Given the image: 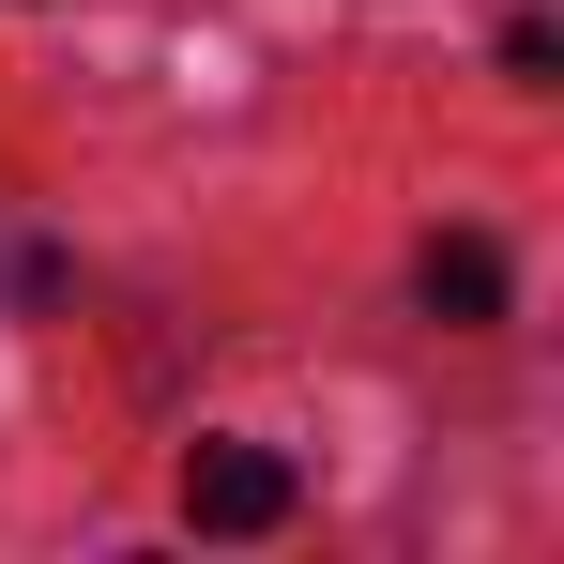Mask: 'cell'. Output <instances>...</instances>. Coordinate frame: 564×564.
I'll return each instance as SVG.
<instances>
[{"label":"cell","mask_w":564,"mask_h":564,"mask_svg":"<svg viewBox=\"0 0 564 564\" xmlns=\"http://www.w3.org/2000/svg\"><path fill=\"white\" fill-rule=\"evenodd\" d=\"M184 519L198 534H275L290 519V458L275 443H198L184 458Z\"/></svg>","instance_id":"6da1fadb"},{"label":"cell","mask_w":564,"mask_h":564,"mask_svg":"<svg viewBox=\"0 0 564 564\" xmlns=\"http://www.w3.org/2000/svg\"><path fill=\"white\" fill-rule=\"evenodd\" d=\"M427 305H443V321H503V245H488V229H443V245H427Z\"/></svg>","instance_id":"7a4b0ae2"}]
</instances>
